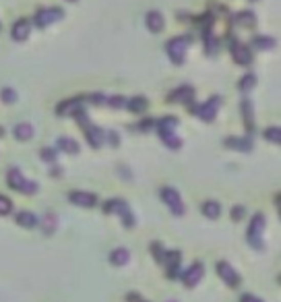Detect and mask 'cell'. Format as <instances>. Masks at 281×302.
<instances>
[{
  "label": "cell",
  "mask_w": 281,
  "mask_h": 302,
  "mask_svg": "<svg viewBox=\"0 0 281 302\" xmlns=\"http://www.w3.org/2000/svg\"><path fill=\"white\" fill-rule=\"evenodd\" d=\"M219 106H221V99L219 97H209L207 102L203 104V106H199L197 110H194V114L201 118V120H205V122H211L215 116H217V110H219Z\"/></svg>",
  "instance_id": "obj_6"
},
{
  "label": "cell",
  "mask_w": 281,
  "mask_h": 302,
  "mask_svg": "<svg viewBox=\"0 0 281 302\" xmlns=\"http://www.w3.org/2000/svg\"><path fill=\"white\" fill-rule=\"evenodd\" d=\"M29 31H31V21L29 19H21V21H17L13 25V39L23 41V39H27Z\"/></svg>",
  "instance_id": "obj_14"
},
{
  "label": "cell",
  "mask_w": 281,
  "mask_h": 302,
  "mask_svg": "<svg viewBox=\"0 0 281 302\" xmlns=\"http://www.w3.org/2000/svg\"><path fill=\"white\" fill-rule=\"evenodd\" d=\"M58 147L62 151H69V154H79V143L75 139H69V137L58 139Z\"/></svg>",
  "instance_id": "obj_24"
},
{
  "label": "cell",
  "mask_w": 281,
  "mask_h": 302,
  "mask_svg": "<svg viewBox=\"0 0 281 302\" xmlns=\"http://www.w3.org/2000/svg\"><path fill=\"white\" fill-rule=\"evenodd\" d=\"M226 145L236 147V149H240V151H250V147H252L250 139H242V141H238V139H228V141H226Z\"/></svg>",
  "instance_id": "obj_28"
},
{
  "label": "cell",
  "mask_w": 281,
  "mask_h": 302,
  "mask_svg": "<svg viewBox=\"0 0 281 302\" xmlns=\"http://www.w3.org/2000/svg\"><path fill=\"white\" fill-rule=\"evenodd\" d=\"M105 211L107 213H118L120 218H122V222H124V226H135V218H133V213H131V209H128V205L124 203V201H120V199H112V201H107V205H105Z\"/></svg>",
  "instance_id": "obj_5"
},
{
  "label": "cell",
  "mask_w": 281,
  "mask_h": 302,
  "mask_svg": "<svg viewBox=\"0 0 281 302\" xmlns=\"http://www.w3.org/2000/svg\"><path fill=\"white\" fill-rule=\"evenodd\" d=\"M186 50H188V37H174L167 41L165 52L174 64H182L186 58Z\"/></svg>",
  "instance_id": "obj_3"
},
{
  "label": "cell",
  "mask_w": 281,
  "mask_h": 302,
  "mask_svg": "<svg viewBox=\"0 0 281 302\" xmlns=\"http://www.w3.org/2000/svg\"><path fill=\"white\" fill-rule=\"evenodd\" d=\"M107 137H110V143H112V145H118V143H120V139H118L116 133H107Z\"/></svg>",
  "instance_id": "obj_37"
},
{
  "label": "cell",
  "mask_w": 281,
  "mask_h": 302,
  "mask_svg": "<svg viewBox=\"0 0 281 302\" xmlns=\"http://www.w3.org/2000/svg\"><path fill=\"white\" fill-rule=\"evenodd\" d=\"M203 213H205V218L215 220L221 213V205L217 203V201H205V203H203Z\"/></svg>",
  "instance_id": "obj_19"
},
{
  "label": "cell",
  "mask_w": 281,
  "mask_h": 302,
  "mask_svg": "<svg viewBox=\"0 0 281 302\" xmlns=\"http://www.w3.org/2000/svg\"><path fill=\"white\" fill-rule=\"evenodd\" d=\"M13 133H15V137H17L19 141H27V139L33 137V126L27 124V122H23V124H17Z\"/></svg>",
  "instance_id": "obj_23"
},
{
  "label": "cell",
  "mask_w": 281,
  "mask_h": 302,
  "mask_svg": "<svg viewBox=\"0 0 281 302\" xmlns=\"http://www.w3.org/2000/svg\"><path fill=\"white\" fill-rule=\"evenodd\" d=\"M9 186H11L13 190H19V192H25V195L37 192V184L31 182V180H27V178L21 174V170H17V168H11V170H9Z\"/></svg>",
  "instance_id": "obj_2"
},
{
  "label": "cell",
  "mask_w": 281,
  "mask_h": 302,
  "mask_svg": "<svg viewBox=\"0 0 281 302\" xmlns=\"http://www.w3.org/2000/svg\"><path fill=\"white\" fill-rule=\"evenodd\" d=\"M203 273H205L203 265H201V263H194V265H190V267H188V269L182 273V282H184L188 288H194V286L201 282Z\"/></svg>",
  "instance_id": "obj_11"
},
{
  "label": "cell",
  "mask_w": 281,
  "mask_h": 302,
  "mask_svg": "<svg viewBox=\"0 0 281 302\" xmlns=\"http://www.w3.org/2000/svg\"><path fill=\"white\" fill-rule=\"evenodd\" d=\"M170 302H176V300H170Z\"/></svg>",
  "instance_id": "obj_40"
},
{
  "label": "cell",
  "mask_w": 281,
  "mask_h": 302,
  "mask_svg": "<svg viewBox=\"0 0 281 302\" xmlns=\"http://www.w3.org/2000/svg\"><path fill=\"white\" fill-rule=\"evenodd\" d=\"M128 259H131V253H128L126 248H116V250H112V255H110V263L116 265V267L126 265Z\"/></svg>",
  "instance_id": "obj_17"
},
{
  "label": "cell",
  "mask_w": 281,
  "mask_h": 302,
  "mask_svg": "<svg viewBox=\"0 0 281 302\" xmlns=\"http://www.w3.org/2000/svg\"><path fill=\"white\" fill-rule=\"evenodd\" d=\"M238 21H240V25H248V27H252V25L256 23V19H254V13H248V11L240 13V15H238Z\"/></svg>",
  "instance_id": "obj_31"
},
{
  "label": "cell",
  "mask_w": 281,
  "mask_h": 302,
  "mask_svg": "<svg viewBox=\"0 0 281 302\" xmlns=\"http://www.w3.org/2000/svg\"><path fill=\"white\" fill-rule=\"evenodd\" d=\"M232 54H234V60H236L238 64H250V60H252L250 50H248V46H244V44H236L234 50H232Z\"/></svg>",
  "instance_id": "obj_15"
},
{
  "label": "cell",
  "mask_w": 281,
  "mask_h": 302,
  "mask_svg": "<svg viewBox=\"0 0 281 302\" xmlns=\"http://www.w3.org/2000/svg\"><path fill=\"white\" fill-rule=\"evenodd\" d=\"M254 48H258V50H273L275 48V39L273 37H263V35H256L254 37Z\"/></svg>",
  "instance_id": "obj_26"
},
{
  "label": "cell",
  "mask_w": 281,
  "mask_h": 302,
  "mask_svg": "<svg viewBox=\"0 0 281 302\" xmlns=\"http://www.w3.org/2000/svg\"><path fill=\"white\" fill-rule=\"evenodd\" d=\"M242 114H244V124L248 131L254 128V114H252V104L248 102V99H244L242 102Z\"/></svg>",
  "instance_id": "obj_22"
},
{
  "label": "cell",
  "mask_w": 281,
  "mask_h": 302,
  "mask_svg": "<svg viewBox=\"0 0 281 302\" xmlns=\"http://www.w3.org/2000/svg\"><path fill=\"white\" fill-rule=\"evenodd\" d=\"M0 135H3V128H0Z\"/></svg>",
  "instance_id": "obj_39"
},
{
  "label": "cell",
  "mask_w": 281,
  "mask_h": 302,
  "mask_svg": "<svg viewBox=\"0 0 281 302\" xmlns=\"http://www.w3.org/2000/svg\"><path fill=\"white\" fill-rule=\"evenodd\" d=\"M15 220H17V224L23 226V228H35V226H37V215L29 213V211H21V213H17Z\"/></svg>",
  "instance_id": "obj_18"
},
{
  "label": "cell",
  "mask_w": 281,
  "mask_h": 302,
  "mask_svg": "<svg viewBox=\"0 0 281 302\" xmlns=\"http://www.w3.org/2000/svg\"><path fill=\"white\" fill-rule=\"evenodd\" d=\"M240 215H242V207L234 209V220H240Z\"/></svg>",
  "instance_id": "obj_38"
},
{
  "label": "cell",
  "mask_w": 281,
  "mask_h": 302,
  "mask_svg": "<svg viewBox=\"0 0 281 302\" xmlns=\"http://www.w3.org/2000/svg\"><path fill=\"white\" fill-rule=\"evenodd\" d=\"M41 158L46 162H56V154H54L52 149H41Z\"/></svg>",
  "instance_id": "obj_34"
},
{
  "label": "cell",
  "mask_w": 281,
  "mask_h": 302,
  "mask_svg": "<svg viewBox=\"0 0 281 302\" xmlns=\"http://www.w3.org/2000/svg\"><path fill=\"white\" fill-rule=\"evenodd\" d=\"M145 25H147L149 31L159 33V31L163 29V17H161V13H157V11L147 13V17H145Z\"/></svg>",
  "instance_id": "obj_16"
},
{
  "label": "cell",
  "mask_w": 281,
  "mask_h": 302,
  "mask_svg": "<svg viewBox=\"0 0 281 302\" xmlns=\"http://www.w3.org/2000/svg\"><path fill=\"white\" fill-rule=\"evenodd\" d=\"M252 3H254V0H252Z\"/></svg>",
  "instance_id": "obj_42"
},
{
  "label": "cell",
  "mask_w": 281,
  "mask_h": 302,
  "mask_svg": "<svg viewBox=\"0 0 281 302\" xmlns=\"http://www.w3.org/2000/svg\"><path fill=\"white\" fill-rule=\"evenodd\" d=\"M56 226H58V220H56V215L54 213H48L46 218H44V224H41V228H44V234H54L56 232Z\"/></svg>",
  "instance_id": "obj_25"
},
{
  "label": "cell",
  "mask_w": 281,
  "mask_h": 302,
  "mask_svg": "<svg viewBox=\"0 0 281 302\" xmlns=\"http://www.w3.org/2000/svg\"><path fill=\"white\" fill-rule=\"evenodd\" d=\"M0 97H3L5 104H15L17 102V91H13L11 87H5L3 91H0Z\"/></svg>",
  "instance_id": "obj_29"
},
{
  "label": "cell",
  "mask_w": 281,
  "mask_h": 302,
  "mask_svg": "<svg viewBox=\"0 0 281 302\" xmlns=\"http://www.w3.org/2000/svg\"><path fill=\"white\" fill-rule=\"evenodd\" d=\"M180 265V253L178 250H170L165 253V267L170 269V275H176V267Z\"/></svg>",
  "instance_id": "obj_20"
},
{
  "label": "cell",
  "mask_w": 281,
  "mask_h": 302,
  "mask_svg": "<svg viewBox=\"0 0 281 302\" xmlns=\"http://www.w3.org/2000/svg\"><path fill=\"white\" fill-rule=\"evenodd\" d=\"M263 232H265V218L258 213V215H254V220L248 226V242L254 244L256 248H263V244H261Z\"/></svg>",
  "instance_id": "obj_7"
},
{
  "label": "cell",
  "mask_w": 281,
  "mask_h": 302,
  "mask_svg": "<svg viewBox=\"0 0 281 302\" xmlns=\"http://www.w3.org/2000/svg\"><path fill=\"white\" fill-rule=\"evenodd\" d=\"M11 209H13V203L7 199V197H3L0 195V215H7V213H11Z\"/></svg>",
  "instance_id": "obj_33"
},
{
  "label": "cell",
  "mask_w": 281,
  "mask_h": 302,
  "mask_svg": "<svg viewBox=\"0 0 281 302\" xmlns=\"http://www.w3.org/2000/svg\"><path fill=\"white\" fill-rule=\"evenodd\" d=\"M126 108H128L131 112H143V110L147 108V99H145V97H133L131 102L126 104Z\"/></svg>",
  "instance_id": "obj_27"
},
{
  "label": "cell",
  "mask_w": 281,
  "mask_h": 302,
  "mask_svg": "<svg viewBox=\"0 0 281 302\" xmlns=\"http://www.w3.org/2000/svg\"><path fill=\"white\" fill-rule=\"evenodd\" d=\"M176 118H172V116H167V118H163L161 122H159V137H161V141L167 145V147H172V149H178L182 143H180V139L176 137V133H174V128H176Z\"/></svg>",
  "instance_id": "obj_1"
},
{
  "label": "cell",
  "mask_w": 281,
  "mask_h": 302,
  "mask_svg": "<svg viewBox=\"0 0 281 302\" xmlns=\"http://www.w3.org/2000/svg\"><path fill=\"white\" fill-rule=\"evenodd\" d=\"M217 273H219V277L226 282L228 286H232V288H236V286H240V275L236 273V269L232 267V265H228L226 261H221V263H217Z\"/></svg>",
  "instance_id": "obj_9"
},
{
  "label": "cell",
  "mask_w": 281,
  "mask_h": 302,
  "mask_svg": "<svg viewBox=\"0 0 281 302\" xmlns=\"http://www.w3.org/2000/svg\"><path fill=\"white\" fill-rule=\"evenodd\" d=\"M62 17H64V13L60 9H44V11H39L35 15V25L37 27H48V25H52L56 21H60Z\"/></svg>",
  "instance_id": "obj_8"
},
{
  "label": "cell",
  "mask_w": 281,
  "mask_h": 302,
  "mask_svg": "<svg viewBox=\"0 0 281 302\" xmlns=\"http://www.w3.org/2000/svg\"><path fill=\"white\" fill-rule=\"evenodd\" d=\"M192 97H194V89L190 85H182L170 95V102L172 104H190Z\"/></svg>",
  "instance_id": "obj_12"
},
{
  "label": "cell",
  "mask_w": 281,
  "mask_h": 302,
  "mask_svg": "<svg viewBox=\"0 0 281 302\" xmlns=\"http://www.w3.org/2000/svg\"><path fill=\"white\" fill-rule=\"evenodd\" d=\"M161 199H163V203L172 209L174 215L182 218V215L186 213V207H184V203H182V199H180L178 190H174V188H170V186H165V188H161Z\"/></svg>",
  "instance_id": "obj_4"
},
{
  "label": "cell",
  "mask_w": 281,
  "mask_h": 302,
  "mask_svg": "<svg viewBox=\"0 0 281 302\" xmlns=\"http://www.w3.org/2000/svg\"><path fill=\"white\" fill-rule=\"evenodd\" d=\"M265 139H269L271 143H281V131L277 126H271L265 131Z\"/></svg>",
  "instance_id": "obj_30"
},
{
  "label": "cell",
  "mask_w": 281,
  "mask_h": 302,
  "mask_svg": "<svg viewBox=\"0 0 281 302\" xmlns=\"http://www.w3.org/2000/svg\"><path fill=\"white\" fill-rule=\"evenodd\" d=\"M71 199V203H75L77 207H95L97 203V197L91 195V192H83V190H73L69 195Z\"/></svg>",
  "instance_id": "obj_10"
},
{
  "label": "cell",
  "mask_w": 281,
  "mask_h": 302,
  "mask_svg": "<svg viewBox=\"0 0 281 302\" xmlns=\"http://www.w3.org/2000/svg\"><path fill=\"white\" fill-rule=\"evenodd\" d=\"M240 302H263V300H261L258 296H252V294H246V296H244V298H242Z\"/></svg>",
  "instance_id": "obj_36"
},
{
  "label": "cell",
  "mask_w": 281,
  "mask_h": 302,
  "mask_svg": "<svg viewBox=\"0 0 281 302\" xmlns=\"http://www.w3.org/2000/svg\"><path fill=\"white\" fill-rule=\"evenodd\" d=\"M85 133H87V141L91 143V147L97 149V147L103 145V137H105V135H103V131H101L99 126H95V124L89 122V124L85 126Z\"/></svg>",
  "instance_id": "obj_13"
},
{
  "label": "cell",
  "mask_w": 281,
  "mask_h": 302,
  "mask_svg": "<svg viewBox=\"0 0 281 302\" xmlns=\"http://www.w3.org/2000/svg\"><path fill=\"white\" fill-rule=\"evenodd\" d=\"M71 3H75V0H71Z\"/></svg>",
  "instance_id": "obj_41"
},
{
  "label": "cell",
  "mask_w": 281,
  "mask_h": 302,
  "mask_svg": "<svg viewBox=\"0 0 281 302\" xmlns=\"http://www.w3.org/2000/svg\"><path fill=\"white\" fill-rule=\"evenodd\" d=\"M110 106H112V108H122V106H126V104H124V97H112V99H110Z\"/></svg>",
  "instance_id": "obj_35"
},
{
  "label": "cell",
  "mask_w": 281,
  "mask_h": 302,
  "mask_svg": "<svg viewBox=\"0 0 281 302\" xmlns=\"http://www.w3.org/2000/svg\"><path fill=\"white\" fill-rule=\"evenodd\" d=\"M254 83H256V77L250 73V75L242 77V81H240V89H242V91H248V89H252V87H254Z\"/></svg>",
  "instance_id": "obj_32"
},
{
  "label": "cell",
  "mask_w": 281,
  "mask_h": 302,
  "mask_svg": "<svg viewBox=\"0 0 281 302\" xmlns=\"http://www.w3.org/2000/svg\"><path fill=\"white\" fill-rule=\"evenodd\" d=\"M79 110H83V106H81V102H75V99H71V102H62L60 106H58V114L60 116H69V114H77Z\"/></svg>",
  "instance_id": "obj_21"
}]
</instances>
